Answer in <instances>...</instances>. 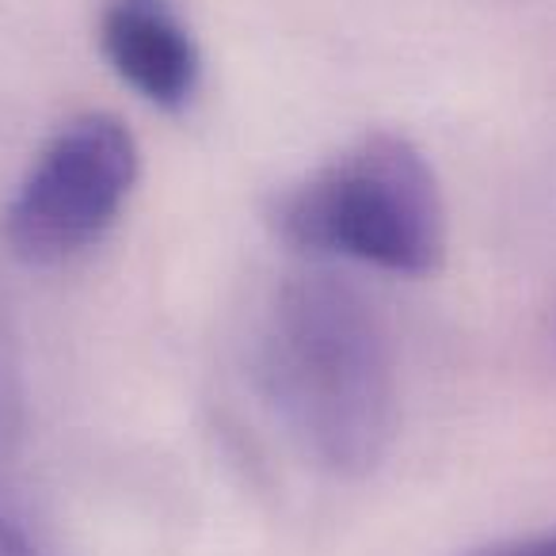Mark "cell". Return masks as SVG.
<instances>
[{"instance_id": "obj_1", "label": "cell", "mask_w": 556, "mask_h": 556, "mask_svg": "<svg viewBox=\"0 0 556 556\" xmlns=\"http://www.w3.org/2000/svg\"><path fill=\"white\" fill-rule=\"evenodd\" d=\"M255 381L305 457L343 480L370 477L396 439V355L378 305L332 270L275 287L255 336Z\"/></svg>"}, {"instance_id": "obj_2", "label": "cell", "mask_w": 556, "mask_h": 556, "mask_svg": "<svg viewBox=\"0 0 556 556\" xmlns=\"http://www.w3.org/2000/svg\"><path fill=\"white\" fill-rule=\"evenodd\" d=\"M267 222L290 248L389 275H434L446 255V202L424 149L370 130L282 187Z\"/></svg>"}, {"instance_id": "obj_3", "label": "cell", "mask_w": 556, "mask_h": 556, "mask_svg": "<svg viewBox=\"0 0 556 556\" xmlns=\"http://www.w3.org/2000/svg\"><path fill=\"white\" fill-rule=\"evenodd\" d=\"M141 172L134 130L108 111L58 126L4 202L0 232L20 263L58 267L108 237Z\"/></svg>"}, {"instance_id": "obj_4", "label": "cell", "mask_w": 556, "mask_h": 556, "mask_svg": "<svg viewBox=\"0 0 556 556\" xmlns=\"http://www.w3.org/2000/svg\"><path fill=\"white\" fill-rule=\"evenodd\" d=\"M100 50L130 92L184 111L202 85V50L176 0H103Z\"/></svg>"}, {"instance_id": "obj_5", "label": "cell", "mask_w": 556, "mask_h": 556, "mask_svg": "<svg viewBox=\"0 0 556 556\" xmlns=\"http://www.w3.org/2000/svg\"><path fill=\"white\" fill-rule=\"evenodd\" d=\"M469 556H556V530L530 533V538H510L495 541V545L472 548Z\"/></svg>"}, {"instance_id": "obj_6", "label": "cell", "mask_w": 556, "mask_h": 556, "mask_svg": "<svg viewBox=\"0 0 556 556\" xmlns=\"http://www.w3.org/2000/svg\"><path fill=\"white\" fill-rule=\"evenodd\" d=\"M0 556H39V548L27 541V533L9 515H0Z\"/></svg>"}]
</instances>
